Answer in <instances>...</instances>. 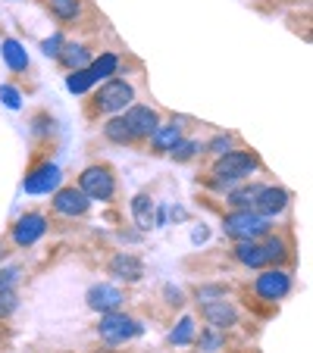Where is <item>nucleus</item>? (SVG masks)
<instances>
[{"label":"nucleus","mask_w":313,"mask_h":353,"mask_svg":"<svg viewBox=\"0 0 313 353\" xmlns=\"http://www.w3.org/2000/svg\"><path fill=\"white\" fill-rule=\"evenodd\" d=\"M0 54H3V63H7L13 72H26L28 69V54H26V47H22L16 38L3 41V44H0Z\"/></svg>","instance_id":"nucleus-15"},{"label":"nucleus","mask_w":313,"mask_h":353,"mask_svg":"<svg viewBox=\"0 0 313 353\" xmlns=\"http://www.w3.org/2000/svg\"><path fill=\"white\" fill-rule=\"evenodd\" d=\"M222 232L235 241H257L269 232V222L247 207V210H235V213H229L226 219H222Z\"/></svg>","instance_id":"nucleus-1"},{"label":"nucleus","mask_w":313,"mask_h":353,"mask_svg":"<svg viewBox=\"0 0 313 353\" xmlns=\"http://www.w3.org/2000/svg\"><path fill=\"white\" fill-rule=\"evenodd\" d=\"M198 150H200V144H198V141H179V144H176L173 147V150H169V154H173V160H191V157L194 154H198Z\"/></svg>","instance_id":"nucleus-27"},{"label":"nucleus","mask_w":313,"mask_h":353,"mask_svg":"<svg viewBox=\"0 0 313 353\" xmlns=\"http://www.w3.org/2000/svg\"><path fill=\"white\" fill-rule=\"evenodd\" d=\"M200 313H204V319L214 328H229L238 322V310L229 300H207L204 307H200Z\"/></svg>","instance_id":"nucleus-12"},{"label":"nucleus","mask_w":313,"mask_h":353,"mask_svg":"<svg viewBox=\"0 0 313 353\" xmlns=\"http://www.w3.org/2000/svg\"><path fill=\"white\" fill-rule=\"evenodd\" d=\"M3 254H7V250H3V244H0V260H3Z\"/></svg>","instance_id":"nucleus-35"},{"label":"nucleus","mask_w":313,"mask_h":353,"mask_svg":"<svg viewBox=\"0 0 313 353\" xmlns=\"http://www.w3.org/2000/svg\"><path fill=\"white\" fill-rule=\"evenodd\" d=\"M88 203H91V200H88L79 188H60L54 197V210L63 216H82L88 210Z\"/></svg>","instance_id":"nucleus-13"},{"label":"nucleus","mask_w":313,"mask_h":353,"mask_svg":"<svg viewBox=\"0 0 313 353\" xmlns=\"http://www.w3.org/2000/svg\"><path fill=\"white\" fill-rule=\"evenodd\" d=\"M169 341H173L176 347H185L194 341V319H182L179 325L173 328V334H169Z\"/></svg>","instance_id":"nucleus-23"},{"label":"nucleus","mask_w":313,"mask_h":353,"mask_svg":"<svg viewBox=\"0 0 313 353\" xmlns=\"http://www.w3.org/2000/svg\"><path fill=\"white\" fill-rule=\"evenodd\" d=\"M104 134H107V141H113V144H132V132H129V125L122 119H110L107 125H104Z\"/></svg>","instance_id":"nucleus-21"},{"label":"nucleus","mask_w":313,"mask_h":353,"mask_svg":"<svg viewBox=\"0 0 313 353\" xmlns=\"http://www.w3.org/2000/svg\"><path fill=\"white\" fill-rule=\"evenodd\" d=\"M16 310V291L10 288V291H0V319L3 316H10Z\"/></svg>","instance_id":"nucleus-29"},{"label":"nucleus","mask_w":313,"mask_h":353,"mask_svg":"<svg viewBox=\"0 0 313 353\" xmlns=\"http://www.w3.org/2000/svg\"><path fill=\"white\" fill-rule=\"evenodd\" d=\"M85 300H88V307L97 310V313H113V310L122 307L126 294H122L120 288H113V285H94L91 291L85 294Z\"/></svg>","instance_id":"nucleus-10"},{"label":"nucleus","mask_w":313,"mask_h":353,"mask_svg":"<svg viewBox=\"0 0 313 353\" xmlns=\"http://www.w3.org/2000/svg\"><path fill=\"white\" fill-rule=\"evenodd\" d=\"M153 138V147H157V150H173L176 144H179L182 141V125L179 122H169V125H157V132L151 134Z\"/></svg>","instance_id":"nucleus-17"},{"label":"nucleus","mask_w":313,"mask_h":353,"mask_svg":"<svg viewBox=\"0 0 313 353\" xmlns=\"http://www.w3.org/2000/svg\"><path fill=\"white\" fill-rule=\"evenodd\" d=\"M235 256H238V263H245V266H251V269L267 266L263 247H260L257 241H238V247H235Z\"/></svg>","instance_id":"nucleus-16"},{"label":"nucleus","mask_w":313,"mask_h":353,"mask_svg":"<svg viewBox=\"0 0 313 353\" xmlns=\"http://www.w3.org/2000/svg\"><path fill=\"white\" fill-rule=\"evenodd\" d=\"M47 232V219L41 213H26L19 222L13 225V241L19 247H32L35 241H41Z\"/></svg>","instance_id":"nucleus-9"},{"label":"nucleus","mask_w":313,"mask_h":353,"mask_svg":"<svg viewBox=\"0 0 313 353\" xmlns=\"http://www.w3.org/2000/svg\"><path fill=\"white\" fill-rule=\"evenodd\" d=\"M60 60L66 63L69 69H85L88 63H91V54H88L85 47H79V44H63Z\"/></svg>","instance_id":"nucleus-20"},{"label":"nucleus","mask_w":313,"mask_h":353,"mask_svg":"<svg viewBox=\"0 0 313 353\" xmlns=\"http://www.w3.org/2000/svg\"><path fill=\"white\" fill-rule=\"evenodd\" d=\"M41 50H44L47 57H60V50H63V34H50V38L41 44Z\"/></svg>","instance_id":"nucleus-31"},{"label":"nucleus","mask_w":313,"mask_h":353,"mask_svg":"<svg viewBox=\"0 0 313 353\" xmlns=\"http://www.w3.org/2000/svg\"><path fill=\"white\" fill-rule=\"evenodd\" d=\"M251 207H254V213L257 216L273 219V216H279L282 210L288 207V191H282V188H260Z\"/></svg>","instance_id":"nucleus-8"},{"label":"nucleus","mask_w":313,"mask_h":353,"mask_svg":"<svg viewBox=\"0 0 313 353\" xmlns=\"http://www.w3.org/2000/svg\"><path fill=\"white\" fill-rule=\"evenodd\" d=\"M116 69H120V57H116V54H104V57H97V60L88 66V72H91L94 81H100V79H110Z\"/></svg>","instance_id":"nucleus-19"},{"label":"nucleus","mask_w":313,"mask_h":353,"mask_svg":"<svg viewBox=\"0 0 313 353\" xmlns=\"http://www.w3.org/2000/svg\"><path fill=\"white\" fill-rule=\"evenodd\" d=\"M60 179H63L60 166H54V163H41L32 175H26L22 188H26V194H50V191L60 188Z\"/></svg>","instance_id":"nucleus-7"},{"label":"nucleus","mask_w":313,"mask_h":353,"mask_svg":"<svg viewBox=\"0 0 313 353\" xmlns=\"http://www.w3.org/2000/svg\"><path fill=\"white\" fill-rule=\"evenodd\" d=\"M220 344H222V338L216 332H204V334H200V347H204V350H220Z\"/></svg>","instance_id":"nucleus-32"},{"label":"nucleus","mask_w":313,"mask_h":353,"mask_svg":"<svg viewBox=\"0 0 313 353\" xmlns=\"http://www.w3.org/2000/svg\"><path fill=\"white\" fill-rule=\"evenodd\" d=\"M79 191L85 194L88 200H110L116 191V181L107 166H88L79 179Z\"/></svg>","instance_id":"nucleus-4"},{"label":"nucleus","mask_w":313,"mask_h":353,"mask_svg":"<svg viewBox=\"0 0 313 353\" xmlns=\"http://www.w3.org/2000/svg\"><path fill=\"white\" fill-rule=\"evenodd\" d=\"M257 191H260V185H247V188H241V191H232L229 200H232L238 210H247L254 203V197H257Z\"/></svg>","instance_id":"nucleus-26"},{"label":"nucleus","mask_w":313,"mask_h":353,"mask_svg":"<svg viewBox=\"0 0 313 353\" xmlns=\"http://www.w3.org/2000/svg\"><path fill=\"white\" fill-rule=\"evenodd\" d=\"M254 291H257V297H263V300H282L288 291H292V279H288V272H282V269H269V272L257 275Z\"/></svg>","instance_id":"nucleus-6"},{"label":"nucleus","mask_w":313,"mask_h":353,"mask_svg":"<svg viewBox=\"0 0 313 353\" xmlns=\"http://www.w3.org/2000/svg\"><path fill=\"white\" fill-rule=\"evenodd\" d=\"M167 297H169V303H176V307L182 303V291H176V288H167Z\"/></svg>","instance_id":"nucleus-34"},{"label":"nucleus","mask_w":313,"mask_h":353,"mask_svg":"<svg viewBox=\"0 0 313 353\" xmlns=\"http://www.w3.org/2000/svg\"><path fill=\"white\" fill-rule=\"evenodd\" d=\"M132 213H135V222H138L141 232H151L153 228V200L147 197V194H138V197L132 200Z\"/></svg>","instance_id":"nucleus-18"},{"label":"nucleus","mask_w":313,"mask_h":353,"mask_svg":"<svg viewBox=\"0 0 313 353\" xmlns=\"http://www.w3.org/2000/svg\"><path fill=\"white\" fill-rule=\"evenodd\" d=\"M110 275H116L120 281H138L144 275V263L132 254H116L110 260Z\"/></svg>","instance_id":"nucleus-14"},{"label":"nucleus","mask_w":313,"mask_h":353,"mask_svg":"<svg viewBox=\"0 0 313 353\" xmlns=\"http://www.w3.org/2000/svg\"><path fill=\"white\" fill-rule=\"evenodd\" d=\"M91 85H94V79H91V72H88V66L85 69H73V75L66 79V88L73 94H85Z\"/></svg>","instance_id":"nucleus-22"},{"label":"nucleus","mask_w":313,"mask_h":353,"mask_svg":"<svg viewBox=\"0 0 313 353\" xmlns=\"http://www.w3.org/2000/svg\"><path fill=\"white\" fill-rule=\"evenodd\" d=\"M0 100H3V107H10V110L22 107V94L16 91V88H10V85H0Z\"/></svg>","instance_id":"nucleus-28"},{"label":"nucleus","mask_w":313,"mask_h":353,"mask_svg":"<svg viewBox=\"0 0 313 353\" xmlns=\"http://www.w3.org/2000/svg\"><path fill=\"white\" fill-rule=\"evenodd\" d=\"M19 269L16 266H10V269H0V291H10V288L16 285V281H19Z\"/></svg>","instance_id":"nucleus-30"},{"label":"nucleus","mask_w":313,"mask_h":353,"mask_svg":"<svg viewBox=\"0 0 313 353\" xmlns=\"http://www.w3.org/2000/svg\"><path fill=\"white\" fill-rule=\"evenodd\" d=\"M132 100H135V91L129 81L110 79L107 85L97 91V110H104V113H120V110L132 107Z\"/></svg>","instance_id":"nucleus-5"},{"label":"nucleus","mask_w":313,"mask_h":353,"mask_svg":"<svg viewBox=\"0 0 313 353\" xmlns=\"http://www.w3.org/2000/svg\"><path fill=\"white\" fill-rule=\"evenodd\" d=\"M144 332L141 328V322H135L132 316H126V313H104V319H100V325H97V334L107 344H126V341H132V338H138V334Z\"/></svg>","instance_id":"nucleus-2"},{"label":"nucleus","mask_w":313,"mask_h":353,"mask_svg":"<svg viewBox=\"0 0 313 353\" xmlns=\"http://www.w3.org/2000/svg\"><path fill=\"white\" fill-rule=\"evenodd\" d=\"M260 247H263V256H267V263L285 260V241H282V238H269L267 244H260Z\"/></svg>","instance_id":"nucleus-24"},{"label":"nucleus","mask_w":313,"mask_h":353,"mask_svg":"<svg viewBox=\"0 0 313 353\" xmlns=\"http://www.w3.org/2000/svg\"><path fill=\"white\" fill-rule=\"evenodd\" d=\"M122 122L129 125L132 138H151V134L157 132V125H160V119H157V113H153L151 107H129Z\"/></svg>","instance_id":"nucleus-11"},{"label":"nucleus","mask_w":313,"mask_h":353,"mask_svg":"<svg viewBox=\"0 0 313 353\" xmlns=\"http://www.w3.org/2000/svg\"><path fill=\"white\" fill-rule=\"evenodd\" d=\"M257 169V157L254 154H245V150H229L216 160L214 166V175L216 181H241Z\"/></svg>","instance_id":"nucleus-3"},{"label":"nucleus","mask_w":313,"mask_h":353,"mask_svg":"<svg viewBox=\"0 0 313 353\" xmlns=\"http://www.w3.org/2000/svg\"><path fill=\"white\" fill-rule=\"evenodd\" d=\"M229 144H232V138H229V134H220V138H214L210 144H207V150H214V154H226Z\"/></svg>","instance_id":"nucleus-33"},{"label":"nucleus","mask_w":313,"mask_h":353,"mask_svg":"<svg viewBox=\"0 0 313 353\" xmlns=\"http://www.w3.org/2000/svg\"><path fill=\"white\" fill-rule=\"evenodd\" d=\"M50 10H54L60 19H75L79 16V0H50Z\"/></svg>","instance_id":"nucleus-25"}]
</instances>
